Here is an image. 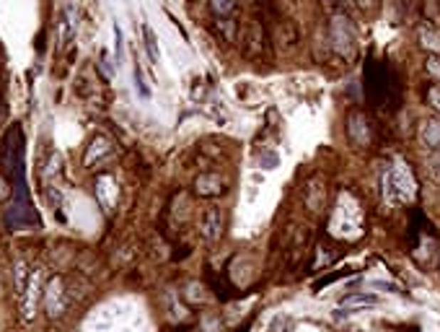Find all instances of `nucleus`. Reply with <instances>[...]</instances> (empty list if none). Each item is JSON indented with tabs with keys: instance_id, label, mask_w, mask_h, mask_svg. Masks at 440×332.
I'll list each match as a JSON object with an SVG mask.
<instances>
[{
	"instance_id": "13",
	"label": "nucleus",
	"mask_w": 440,
	"mask_h": 332,
	"mask_svg": "<svg viewBox=\"0 0 440 332\" xmlns=\"http://www.w3.org/2000/svg\"><path fill=\"white\" fill-rule=\"evenodd\" d=\"M427 99H430V104L440 112V88H435V86L430 88V91H427Z\"/></svg>"
},
{
	"instance_id": "5",
	"label": "nucleus",
	"mask_w": 440,
	"mask_h": 332,
	"mask_svg": "<svg viewBox=\"0 0 440 332\" xmlns=\"http://www.w3.org/2000/svg\"><path fill=\"white\" fill-rule=\"evenodd\" d=\"M347 133L357 145H368L370 143V123L365 120V115L352 112L347 120Z\"/></svg>"
},
{
	"instance_id": "4",
	"label": "nucleus",
	"mask_w": 440,
	"mask_h": 332,
	"mask_svg": "<svg viewBox=\"0 0 440 332\" xmlns=\"http://www.w3.org/2000/svg\"><path fill=\"white\" fill-rule=\"evenodd\" d=\"M68 304H70V296L65 294L63 289V281L60 278H55L50 286V291H47V311H50L52 317H60V314H65V309H68Z\"/></svg>"
},
{
	"instance_id": "11",
	"label": "nucleus",
	"mask_w": 440,
	"mask_h": 332,
	"mask_svg": "<svg viewBox=\"0 0 440 332\" xmlns=\"http://www.w3.org/2000/svg\"><path fill=\"white\" fill-rule=\"evenodd\" d=\"M419 36H422V44H425V47H430V50H440V36L435 34L433 29H422L419 31Z\"/></svg>"
},
{
	"instance_id": "9",
	"label": "nucleus",
	"mask_w": 440,
	"mask_h": 332,
	"mask_svg": "<svg viewBox=\"0 0 440 332\" xmlns=\"http://www.w3.org/2000/svg\"><path fill=\"white\" fill-rule=\"evenodd\" d=\"M378 299L368 294H352V296L342 299V309H360V306H376Z\"/></svg>"
},
{
	"instance_id": "12",
	"label": "nucleus",
	"mask_w": 440,
	"mask_h": 332,
	"mask_svg": "<svg viewBox=\"0 0 440 332\" xmlns=\"http://www.w3.org/2000/svg\"><path fill=\"white\" fill-rule=\"evenodd\" d=\"M427 71L433 73V78L440 81V58H430V60H427Z\"/></svg>"
},
{
	"instance_id": "14",
	"label": "nucleus",
	"mask_w": 440,
	"mask_h": 332,
	"mask_svg": "<svg viewBox=\"0 0 440 332\" xmlns=\"http://www.w3.org/2000/svg\"><path fill=\"white\" fill-rule=\"evenodd\" d=\"M430 174L435 180H440V156H433V161H430Z\"/></svg>"
},
{
	"instance_id": "2",
	"label": "nucleus",
	"mask_w": 440,
	"mask_h": 332,
	"mask_svg": "<svg viewBox=\"0 0 440 332\" xmlns=\"http://www.w3.org/2000/svg\"><path fill=\"white\" fill-rule=\"evenodd\" d=\"M360 205L352 195H342L340 202H337V210L332 216V234L337 237H357L360 234Z\"/></svg>"
},
{
	"instance_id": "10",
	"label": "nucleus",
	"mask_w": 440,
	"mask_h": 332,
	"mask_svg": "<svg viewBox=\"0 0 440 332\" xmlns=\"http://www.w3.org/2000/svg\"><path fill=\"white\" fill-rule=\"evenodd\" d=\"M142 34H145V47H148V55L153 63H158V47H156V39H153V31L148 26H142Z\"/></svg>"
},
{
	"instance_id": "6",
	"label": "nucleus",
	"mask_w": 440,
	"mask_h": 332,
	"mask_svg": "<svg viewBox=\"0 0 440 332\" xmlns=\"http://www.w3.org/2000/svg\"><path fill=\"white\" fill-rule=\"evenodd\" d=\"M220 226H223V221H220L218 208H207L205 213H202V218H199V232H202L205 239H218Z\"/></svg>"
},
{
	"instance_id": "15",
	"label": "nucleus",
	"mask_w": 440,
	"mask_h": 332,
	"mask_svg": "<svg viewBox=\"0 0 440 332\" xmlns=\"http://www.w3.org/2000/svg\"><path fill=\"white\" fill-rule=\"evenodd\" d=\"M135 81H137V88H140V94L142 96H148L150 91L145 88V83H142V76H140V68H135Z\"/></svg>"
},
{
	"instance_id": "1",
	"label": "nucleus",
	"mask_w": 440,
	"mask_h": 332,
	"mask_svg": "<svg viewBox=\"0 0 440 332\" xmlns=\"http://www.w3.org/2000/svg\"><path fill=\"white\" fill-rule=\"evenodd\" d=\"M384 197L391 205H402L414 197V180L404 164H394L384 172Z\"/></svg>"
},
{
	"instance_id": "16",
	"label": "nucleus",
	"mask_w": 440,
	"mask_h": 332,
	"mask_svg": "<svg viewBox=\"0 0 440 332\" xmlns=\"http://www.w3.org/2000/svg\"><path fill=\"white\" fill-rule=\"evenodd\" d=\"M3 117H6V107H3V99H0V123H3Z\"/></svg>"
},
{
	"instance_id": "7",
	"label": "nucleus",
	"mask_w": 440,
	"mask_h": 332,
	"mask_svg": "<svg viewBox=\"0 0 440 332\" xmlns=\"http://www.w3.org/2000/svg\"><path fill=\"white\" fill-rule=\"evenodd\" d=\"M419 140L425 143V148L440 153V120H425L419 128Z\"/></svg>"
},
{
	"instance_id": "3",
	"label": "nucleus",
	"mask_w": 440,
	"mask_h": 332,
	"mask_svg": "<svg viewBox=\"0 0 440 332\" xmlns=\"http://www.w3.org/2000/svg\"><path fill=\"white\" fill-rule=\"evenodd\" d=\"M391 86H394V76L389 68L376 66V60H370V66L365 68V96L376 104H384L391 99Z\"/></svg>"
},
{
	"instance_id": "8",
	"label": "nucleus",
	"mask_w": 440,
	"mask_h": 332,
	"mask_svg": "<svg viewBox=\"0 0 440 332\" xmlns=\"http://www.w3.org/2000/svg\"><path fill=\"white\" fill-rule=\"evenodd\" d=\"M332 39H334V47L337 50L345 52V47H352V29H350L347 19H334L332 21Z\"/></svg>"
},
{
	"instance_id": "17",
	"label": "nucleus",
	"mask_w": 440,
	"mask_h": 332,
	"mask_svg": "<svg viewBox=\"0 0 440 332\" xmlns=\"http://www.w3.org/2000/svg\"><path fill=\"white\" fill-rule=\"evenodd\" d=\"M164 332H184V330H164Z\"/></svg>"
}]
</instances>
